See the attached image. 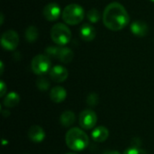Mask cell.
I'll return each mask as SVG.
<instances>
[{"instance_id": "1", "label": "cell", "mask_w": 154, "mask_h": 154, "mask_svg": "<svg viewBox=\"0 0 154 154\" xmlns=\"http://www.w3.org/2000/svg\"><path fill=\"white\" fill-rule=\"evenodd\" d=\"M130 17L123 5L113 2L106 5L103 12V23L111 31H120L128 25Z\"/></svg>"}, {"instance_id": "2", "label": "cell", "mask_w": 154, "mask_h": 154, "mask_svg": "<svg viewBox=\"0 0 154 154\" xmlns=\"http://www.w3.org/2000/svg\"><path fill=\"white\" fill-rule=\"evenodd\" d=\"M67 146L75 152H80L88 145V137L87 134L79 128L74 127L68 131L65 136Z\"/></svg>"}, {"instance_id": "3", "label": "cell", "mask_w": 154, "mask_h": 154, "mask_svg": "<svg viewBox=\"0 0 154 154\" xmlns=\"http://www.w3.org/2000/svg\"><path fill=\"white\" fill-rule=\"evenodd\" d=\"M62 20L69 25H77L81 23L85 17L83 7L78 4H69L62 11Z\"/></svg>"}, {"instance_id": "4", "label": "cell", "mask_w": 154, "mask_h": 154, "mask_svg": "<svg viewBox=\"0 0 154 154\" xmlns=\"http://www.w3.org/2000/svg\"><path fill=\"white\" fill-rule=\"evenodd\" d=\"M71 31L69 28L62 23H58L52 26L51 29V38L56 44L63 46L68 44L71 40Z\"/></svg>"}, {"instance_id": "5", "label": "cell", "mask_w": 154, "mask_h": 154, "mask_svg": "<svg viewBox=\"0 0 154 154\" xmlns=\"http://www.w3.org/2000/svg\"><path fill=\"white\" fill-rule=\"evenodd\" d=\"M31 66L33 73L37 75H43L51 70V61L47 55L39 54L32 59Z\"/></svg>"}, {"instance_id": "6", "label": "cell", "mask_w": 154, "mask_h": 154, "mask_svg": "<svg viewBox=\"0 0 154 154\" xmlns=\"http://www.w3.org/2000/svg\"><path fill=\"white\" fill-rule=\"evenodd\" d=\"M19 44L18 33L14 30L5 31L1 36V45L5 50L14 51Z\"/></svg>"}, {"instance_id": "7", "label": "cell", "mask_w": 154, "mask_h": 154, "mask_svg": "<svg viewBox=\"0 0 154 154\" xmlns=\"http://www.w3.org/2000/svg\"><path fill=\"white\" fill-rule=\"evenodd\" d=\"M79 122L81 128L85 130H90L95 127L97 122V116L94 111L87 109L80 113Z\"/></svg>"}, {"instance_id": "8", "label": "cell", "mask_w": 154, "mask_h": 154, "mask_svg": "<svg viewBox=\"0 0 154 154\" xmlns=\"http://www.w3.org/2000/svg\"><path fill=\"white\" fill-rule=\"evenodd\" d=\"M60 14H62L60 11V7L56 3H50L46 5L42 10V15L47 21H50V22L58 20Z\"/></svg>"}, {"instance_id": "9", "label": "cell", "mask_w": 154, "mask_h": 154, "mask_svg": "<svg viewBox=\"0 0 154 154\" xmlns=\"http://www.w3.org/2000/svg\"><path fill=\"white\" fill-rule=\"evenodd\" d=\"M68 76H69V72H68L67 69H65L63 66H60V65L54 66L50 70L51 79L57 83L65 81L67 79Z\"/></svg>"}, {"instance_id": "10", "label": "cell", "mask_w": 154, "mask_h": 154, "mask_svg": "<svg viewBox=\"0 0 154 154\" xmlns=\"http://www.w3.org/2000/svg\"><path fill=\"white\" fill-rule=\"evenodd\" d=\"M130 29L133 34L137 37H144L148 34L149 32V27L147 23L142 20H137L131 23Z\"/></svg>"}, {"instance_id": "11", "label": "cell", "mask_w": 154, "mask_h": 154, "mask_svg": "<svg viewBox=\"0 0 154 154\" xmlns=\"http://www.w3.org/2000/svg\"><path fill=\"white\" fill-rule=\"evenodd\" d=\"M28 137L33 143H42L45 138V132L39 125H32L28 131Z\"/></svg>"}, {"instance_id": "12", "label": "cell", "mask_w": 154, "mask_h": 154, "mask_svg": "<svg viewBox=\"0 0 154 154\" xmlns=\"http://www.w3.org/2000/svg\"><path fill=\"white\" fill-rule=\"evenodd\" d=\"M79 34H80V37L82 38L83 41L91 42L96 37V30L92 25L86 23V24L81 26V28L79 30Z\"/></svg>"}, {"instance_id": "13", "label": "cell", "mask_w": 154, "mask_h": 154, "mask_svg": "<svg viewBox=\"0 0 154 154\" xmlns=\"http://www.w3.org/2000/svg\"><path fill=\"white\" fill-rule=\"evenodd\" d=\"M91 136H92V138H93V140L95 142L103 143L108 138L109 131L105 126H97L93 130V132L91 134Z\"/></svg>"}, {"instance_id": "14", "label": "cell", "mask_w": 154, "mask_h": 154, "mask_svg": "<svg viewBox=\"0 0 154 154\" xmlns=\"http://www.w3.org/2000/svg\"><path fill=\"white\" fill-rule=\"evenodd\" d=\"M67 97V92L64 88L62 87H54L50 93V97L54 103H61L62 101L65 100Z\"/></svg>"}, {"instance_id": "15", "label": "cell", "mask_w": 154, "mask_h": 154, "mask_svg": "<svg viewBox=\"0 0 154 154\" xmlns=\"http://www.w3.org/2000/svg\"><path fill=\"white\" fill-rule=\"evenodd\" d=\"M74 57V53L72 51V50H70L69 48L67 47H60V51H59V55H58V59L62 62V63H69L72 61Z\"/></svg>"}, {"instance_id": "16", "label": "cell", "mask_w": 154, "mask_h": 154, "mask_svg": "<svg viewBox=\"0 0 154 154\" xmlns=\"http://www.w3.org/2000/svg\"><path fill=\"white\" fill-rule=\"evenodd\" d=\"M75 115L73 112L71 111H65L64 113H62V115L60 116V124L63 127H69L71 126L74 123H75Z\"/></svg>"}, {"instance_id": "17", "label": "cell", "mask_w": 154, "mask_h": 154, "mask_svg": "<svg viewBox=\"0 0 154 154\" xmlns=\"http://www.w3.org/2000/svg\"><path fill=\"white\" fill-rule=\"evenodd\" d=\"M19 102H20L19 95L14 92H11L5 97L4 100V105L6 107H14L19 104Z\"/></svg>"}, {"instance_id": "18", "label": "cell", "mask_w": 154, "mask_h": 154, "mask_svg": "<svg viewBox=\"0 0 154 154\" xmlns=\"http://www.w3.org/2000/svg\"><path fill=\"white\" fill-rule=\"evenodd\" d=\"M38 38V30L35 26H28L25 31V39L29 42H33Z\"/></svg>"}, {"instance_id": "19", "label": "cell", "mask_w": 154, "mask_h": 154, "mask_svg": "<svg viewBox=\"0 0 154 154\" xmlns=\"http://www.w3.org/2000/svg\"><path fill=\"white\" fill-rule=\"evenodd\" d=\"M87 17H88V21L90 23H96L100 20V17H101L100 12L96 8H92L87 13Z\"/></svg>"}, {"instance_id": "20", "label": "cell", "mask_w": 154, "mask_h": 154, "mask_svg": "<svg viewBox=\"0 0 154 154\" xmlns=\"http://www.w3.org/2000/svg\"><path fill=\"white\" fill-rule=\"evenodd\" d=\"M36 86L39 88V90H41V91H46L50 88V82H49V80L47 79L43 78V77H40L36 80Z\"/></svg>"}, {"instance_id": "21", "label": "cell", "mask_w": 154, "mask_h": 154, "mask_svg": "<svg viewBox=\"0 0 154 154\" xmlns=\"http://www.w3.org/2000/svg\"><path fill=\"white\" fill-rule=\"evenodd\" d=\"M60 47H55V46H50L47 47L45 50V55H47L49 58H54V59H58V55H59V51H60Z\"/></svg>"}, {"instance_id": "22", "label": "cell", "mask_w": 154, "mask_h": 154, "mask_svg": "<svg viewBox=\"0 0 154 154\" xmlns=\"http://www.w3.org/2000/svg\"><path fill=\"white\" fill-rule=\"evenodd\" d=\"M98 96L95 93H92L90 95H88V97H87V103L88 106H94L96 105H97L98 103Z\"/></svg>"}, {"instance_id": "23", "label": "cell", "mask_w": 154, "mask_h": 154, "mask_svg": "<svg viewBox=\"0 0 154 154\" xmlns=\"http://www.w3.org/2000/svg\"><path fill=\"white\" fill-rule=\"evenodd\" d=\"M124 154H148L144 150H142L138 147H130L125 151Z\"/></svg>"}, {"instance_id": "24", "label": "cell", "mask_w": 154, "mask_h": 154, "mask_svg": "<svg viewBox=\"0 0 154 154\" xmlns=\"http://www.w3.org/2000/svg\"><path fill=\"white\" fill-rule=\"evenodd\" d=\"M0 87H1V89H0V96L3 97V96L5 95V91H6V86H5V84L4 83V81H1Z\"/></svg>"}, {"instance_id": "25", "label": "cell", "mask_w": 154, "mask_h": 154, "mask_svg": "<svg viewBox=\"0 0 154 154\" xmlns=\"http://www.w3.org/2000/svg\"><path fill=\"white\" fill-rule=\"evenodd\" d=\"M104 154H121L119 152H117V151H106V152H105Z\"/></svg>"}, {"instance_id": "26", "label": "cell", "mask_w": 154, "mask_h": 154, "mask_svg": "<svg viewBox=\"0 0 154 154\" xmlns=\"http://www.w3.org/2000/svg\"><path fill=\"white\" fill-rule=\"evenodd\" d=\"M4 71V65H3V62H1V74L3 73Z\"/></svg>"}, {"instance_id": "27", "label": "cell", "mask_w": 154, "mask_h": 154, "mask_svg": "<svg viewBox=\"0 0 154 154\" xmlns=\"http://www.w3.org/2000/svg\"><path fill=\"white\" fill-rule=\"evenodd\" d=\"M3 22H4V14H1V24L3 23Z\"/></svg>"}, {"instance_id": "28", "label": "cell", "mask_w": 154, "mask_h": 154, "mask_svg": "<svg viewBox=\"0 0 154 154\" xmlns=\"http://www.w3.org/2000/svg\"><path fill=\"white\" fill-rule=\"evenodd\" d=\"M66 154H76V153H71V152H69V153H66Z\"/></svg>"}, {"instance_id": "29", "label": "cell", "mask_w": 154, "mask_h": 154, "mask_svg": "<svg viewBox=\"0 0 154 154\" xmlns=\"http://www.w3.org/2000/svg\"><path fill=\"white\" fill-rule=\"evenodd\" d=\"M151 1H152V2H154V0H151Z\"/></svg>"}]
</instances>
